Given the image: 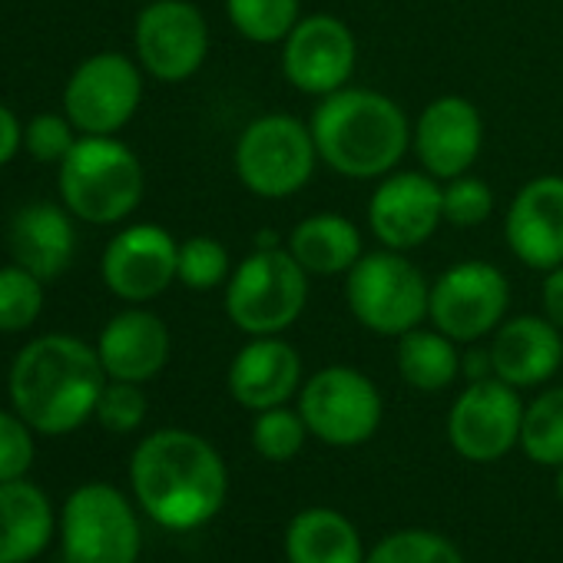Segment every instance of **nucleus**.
<instances>
[{
  "mask_svg": "<svg viewBox=\"0 0 563 563\" xmlns=\"http://www.w3.org/2000/svg\"><path fill=\"white\" fill-rule=\"evenodd\" d=\"M289 563H365V543L358 527L332 507L299 510L286 527Z\"/></svg>",
  "mask_w": 563,
  "mask_h": 563,
  "instance_id": "23",
  "label": "nucleus"
},
{
  "mask_svg": "<svg viewBox=\"0 0 563 563\" xmlns=\"http://www.w3.org/2000/svg\"><path fill=\"white\" fill-rule=\"evenodd\" d=\"M309 428L306 418L299 411H292L289 405H278L268 411H255L252 421V448L258 457L265 461H292L302 448H306Z\"/></svg>",
  "mask_w": 563,
  "mask_h": 563,
  "instance_id": "29",
  "label": "nucleus"
},
{
  "mask_svg": "<svg viewBox=\"0 0 563 563\" xmlns=\"http://www.w3.org/2000/svg\"><path fill=\"white\" fill-rule=\"evenodd\" d=\"M309 302V272L299 258L275 242H262L252 255L232 265L225 282V316L229 322L258 339L282 335L292 329Z\"/></svg>",
  "mask_w": 563,
  "mask_h": 563,
  "instance_id": "4",
  "label": "nucleus"
},
{
  "mask_svg": "<svg viewBox=\"0 0 563 563\" xmlns=\"http://www.w3.org/2000/svg\"><path fill=\"white\" fill-rule=\"evenodd\" d=\"M461 375L467 382H481L494 375V362H490V349H471L467 355H461Z\"/></svg>",
  "mask_w": 563,
  "mask_h": 563,
  "instance_id": "39",
  "label": "nucleus"
},
{
  "mask_svg": "<svg viewBox=\"0 0 563 563\" xmlns=\"http://www.w3.org/2000/svg\"><path fill=\"white\" fill-rule=\"evenodd\" d=\"M444 222L441 179L431 173H388L368 199V225L385 249H418Z\"/></svg>",
  "mask_w": 563,
  "mask_h": 563,
  "instance_id": "16",
  "label": "nucleus"
},
{
  "mask_svg": "<svg viewBox=\"0 0 563 563\" xmlns=\"http://www.w3.org/2000/svg\"><path fill=\"white\" fill-rule=\"evenodd\" d=\"M365 563H464L454 540L434 530H398L375 543Z\"/></svg>",
  "mask_w": 563,
  "mask_h": 563,
  "instance_id": "31",
  "label": "nucleus"
},
{
  "mask_svg": "<svg viewBox=\"0 0 563 563\" xmlns=\"http://www.w3.org/2000/svg\"><path fill=\"white\" fill-rule=\"evenodd\" d=\"M229 24L252 44H282L302 21V0H225Z\"/></svg>",
  "mask_w": 563,
  "mask_h": 563,
  "instance_id": "28",
  "label": "nucleus"
},
{
  "mask_svg": "<svg viewBox=\"0 0 563 563\" xmlns=\"http://www.w3.org/2000/svg\"><path fill=\"white\" fill-rule=\"evenodd\" d=\"M507 309L510 282L490 262H457L431 282L428 319L457 345H474L484 335H494Z\"/></svg>",
  "mask_w": 563,
  "mask_h": 563,
  "instance_id": "9",
  "label": "nucleus"
},
{
  "mask_svg": "<svg viewBox=\"0 0 563 563\" xmlns=\"http://www.w3.org/2000/svg\"><path fill=\"white\" fill-rule=\"evenodd\" d=\"M57 183L64 206L97 225L123 222L143 199V166L113 136H80L64 156Z\"/></svg>",
  "mask_w": 563,
  "mask_h": 563,
  "instance_id": "5",
  "label": "nucleus"
},
{
  "mask_svg": "<svg viewBox=\"0 0 563 563\" xmlns=\"http://www.w3.org/2000/svg\"><path fill=\"white\" fill-rule=\"evenodd\" d=\"M358 64V44L345 21L332 14L302 18L282 41V77L309 97H329L349 87Z\"/></svg>",
  "mask_w": 563,
  "mask_h": 563,
  "instance_id": "14",
  "label": "nucleus"
},
{
  "mask_svg": "<svg viewBox=\"0 0 563 563\" xmlns=\"http://www.w3.org/2000/svg\"><path fill=\"white\" fill-rule=\"evenodd\" d=\"M130 481L140 507L176 533L209 523L229 494L222 454L183 428H163L140 441L130 461Z\"/></svg>",
  "mask_w": 563,
  "mask_h": 563,
  "instance_id": "1",
  "label": "nucleus"
},
{
  "mask_svg": "<svg viewBox=\"0 0 563 563\" xmlns=\"http://www.w3.org/2000/svg\"><path fill=\"white\" fill-rule=\"evenodd\" d=\"M140 520L130 500L110 484H84L64 507L67 563H136Z\"/></svg>",
  "mask_w": 563,
  "mask_h": 563,
  "instance_id": "10",
  "label": "nucleus"
},
{
  "mask_svg": "<svg viewBox=\"0 0 563 563\" xmlns=\"http://www.w3.org/2000/svg\"><path fill=\"white\" fill-rule=\"evenodd\" d=\"M232 275V258L225 245L212 235H192L179 242V258H176V278L186 289L209 292Z\"/></svg>",
  "mask_w": 563,
  "mask_h": 563,
  "instance_id": "32",
  "label": "nucleus"
},
{
  "mask_svg": "<svg viewBox=\"0 0 563 563\" xmlns=\"http://www.w3.org/2000/svg\"><path fill=\"white\" fill-rule=\"evenodd\" d=\"M97 355L107 378L143 385L169 362V329L146 309H126L103 325Z\"/></svg>",
  "mask_w": 563,
  "mask_h": 563,
  "instance_id": "21",
  "label": "nucleus"
},
{
  "mask_svg": "<svg viewBox=\"0 0 563 563\" xmlns=\"http://www.w3.org/2000/svg\"><path fill=\"white\" fill-rule=\"evenodd\" d=\"M143 100V74L123 54H97L87 57L67 90H64V113L84 136H113L123 130Z\"/></svg>",
  "mask_w": 563,
  "mask_h": 563,
  "instance_id": "11",
  "label": "nucleus"
},
{
  "mask_svg": "<svg viewBox=\"0 0 563 563\" xmlns=\"http://www.w3.org/2000/svg\"><path fill=\"white\" fill-rule=\"evenodd\" d=\"M286 249L299 258V265L309 275H345L365 252H362V232L352 219L339 212H316L306 216L292 232Z\"/></svg>",
  "mask_w": 563,
  "mask_h": 563,
  "instance_id": "25",
  "label": "nucleus"
},
{
  "mask_svg": "<svg viewBox=\"0 0 563 563\" xmlns=\"http://www.w3.org/2000/svg\"><path fill=\"white\" fill-rule=\"evenodd\" d=\"M70 209L54 206V202H31L24 206L8 229L11 239V252L18 258V265H24L27 272H34L37 278L51 282L57 275L67 272V265L74 262V249H77V232L70 222Z\"/></svg>",
  "mask_w": 563,
  "mask_h": 563,
  "instance_id": "22",
  "label": "nucleus"
},
{
  "mask_svg": "<svg viewBox=\"0 0 563 563\" xmlns=\"http://www.w3.org/2000/svg\"><path fill=\"white\" fill-rule=\"evenodd\" d=\"M179 242L153 222L126 225L103 252V282L123 302H153L176 282Z\"/></svg>",
  "mask_w": 563,
  "mask_h": 563,
  "instance_id": "15",
  "label": "nucleus"
},
{
  "mask_svg": "<svg viewBox=\"0 0 563 563\" xmlns=\"http://www.w3.org/2000/svg\"><path fill=\"white\" fill-rule=\"evenodd\" d=\"M44 312V278L24 265L0 268V332H24Z\"/></svg>",
  "mask_w": 563,
  "mask_h": 563,
  "instance_id": "30",
  "label": "nucleus"
},
{
  "mask_svg": "<svg viewBox=\"0 0 563 563\" xmlns=\"http://www.w3.org/2000/svg\"><path fill=\"white\" fill-rule=\"evenodd\" d=\"M74 123L60 113H41L24 126V150L41 159V163H64V156L74 150L77 136H74Z\"/></svg>",
  "mask_w": 563,
  "mask_h": 563,
  "instance_id": "35",
  "label": "nucleus"
},
{
  "mask_svg": "<svg viewBox=\"0 0 563 563\" xmlns=\"http://www.w3.org/2000/svg\"><path fill=\"white\" fill-rule=\"evenodd\" d=\"M540 296H543V316L563 332V265L543 272V289H540Z\"/></svg>",
  "mask_w": 563,
  "mask_h": 563,
  "instance_id": "37",
  "label": "nucleus"
},
{
  "mask_svg": "<svg viewBox=\"0 0 563 563\" xmlns=\"http://www.w3.org/2000/svg\"><path fill=\"white\" fill-rule=\"evenodd\" d=\"M146 418V395L133 382H107L100 401H97V421L113 434H130Z\"/></svg>",
  "mask_w": 563,
  "mask_h": 563,
  "instance_id": "34",
  "label": "nucleus"
},
{
  "mask_svg": "<svg viewBox=\"0 0 563 563\" xmlns=\"http://www.w3.org/2000/svg\"><path fill=\"white\" fill-rule=\"evenodd\" d=\"M560 474H556V497H560V504H563V467H556Z\"/></svg>",
  "mask_w": 563,
  "mask_h": 563,
  "instance_id": "40",
  "label": "nucleus"
},
{
  "mask_svg": "<svg viewBox=\"0 0 563 563\" xmlns=\"http://www.w3.org/2000/svg\"><path fill=\"white\" fill-rule=\"evenodd\" d=\"M345 299L358 325L401 339L428 319L431 286L405 252L382 245L345 272Z\"/></svg>",
  "mask_w": 563,
  "mask_h": 563,
  "instance_id": "6",
  "label": "nucleus"
},
{
  "mask_svg": "<svg viewBox=\"0 0 563 563\" xmlns=\"http://www.w3.org/2000/svg\"><path fill=\"white\" fill-rule=\"evenodd\" d=\"M302 391V358L278 335H258L229 365V395L249 411L289 405Z\"/></svg>",
  "mask_w": 563,
  "mask_h": 563,
  "instance_id": "19",
  "label": "nucleus"
},
{
  "mask_svg": "<svg viewBox=\"0 0 563 563\" xmlns=\"http://www.w3.org/2000/svg\"><path fill=\"white\" fill-rule=\"evenodd\" d=\"M504 235L527 268L550 272L563 265V176L523 183L507 209Z\"/></svg>",
  "mask_w": 563,
  "mask_h": 563,
  "instance_id": "18",
  "label": "nucleus"
},
{
  "mask_svg": "<svg viewBox=\"0 0 563 563\" xmlns=\"http://www.w3.org/2000/svg\"><path fill=\"white\" fill-rule=\"evenodd\" d=\"M444 196V222L471 229L494 216V189L477 176H454L441 186Z\"/></svg>",
  "mask_w": 563,
  "mask_h": 563,
  "instance_id": "33",
  "label": "nucleus"
},
{
  "mask_svg": "<svg viewBox=\"0 0 563 563\" xmlns=\"http://www.w3.org/2000/svg\"><path fill=\"white\" fill-rule=\"evenodd\" d=\"M411 146L434 179L448 183L464 176L484 146V120L481 110L467 97H438L431 100L411 130Z\"/></svg>",
  "mask_w": 563,
  "mask_h": 563,
  "instance_id": "17",
  "label": "nucleus"
},
{
  "mask_svg": "<svg viewBox=\"0 0 563 563\" xmlns=\"http://www.w3.org/2000/svg\"><path fill=\"white\" fill-rule=\"evenodd\" d=\"M34 464L31 424L21 415L0 411V484L21 481Z\"/></svg>",
  "mask_w": 563,
  "mask_h": 563,
  "instance_id": "36",
  "label": "nucleus"
},
{
  "mask_svg": "<svg viewBox=\"0 0 563 563\" xmlns=\"http://www.w3.org/2000/svg\"><path fill=\"white\" fill-rule=\"evenodd\" d=\"M398 372L418 391H444L461 375L457 342L438 329H411L398 339Z\"/></svg>",
  "mask_w": 563,
  "mask_h": 563,
  "instance_id": "26",
  "label": "nucleus"
},
{
  "mask_svg": "<svg viewBox=\"0 0 563 563\" xmlns=\"http://www.w3.org/2000/svg\"><path fill=\"white\" fill-rule=\"evenodd\" d=\"M382 395L368 375L349 365H329L302 382L299 415L309 434L329 448H358L382 428Z\"/></svg>",
  "mask_w": 563,
  "mask_h": 563,
  "instance_id": "8",
  "label": "nucleus"
},
{
  "mask_svg": "<svg viewBox=\"0 0 563 563\" xmlns=\"http://www.w3.org/2000/svg\"><path fill=\"white\" fill-rule=\"evenodd\" d=\"M140 67L163 80H189L209 54V24L189 0H153L136 18L133 31Z\"/></svg>",
  "mask_w": 563,
  "mask_h": 563,
  "instance_id": "13",
  "label": "nucleus"
},
{
  "mask_svg": "<svg viewBox=\"0 0 563 563\" xmlns=\"http://www.w3.org/2000/svg\"><path fill=\"white\" fill-rule=\"evenodd\" d=\"M11 401L14 411L41 434L77 431L107 388V372L87 342L74 335L34 339L11 368Z\"/></svg>",
  "mask_w": 563,
  "mask_h": 563,
  "instance_id": "2",
  "label": "nucleus"
},
{
  "mask_svg": "<svg viewBox=\"0 0 563 563\" xmlns=\"http://www.w3.org/2000/svg\"><path fill=\"white\" fill-rule=\"evenodd\" d=\"M232 163L252 196L289 199L306 189L322 159L309 123L289 113H265L239 133Z\"/></svg>",
  "mask_w": 563,
  "mask_h": 563,
  "instance_id": "7",
  "label": "nucleus"
},
{
  "mask_svg": "<svg viewBox=\"0 0 563 563\" xmlns=\"http://www.w3.org/2000/svg\"><path fill=\"white\" fill-rule=\"evenodd\" d=\"M54 533V510L41 487L21 481L0 484V563L34 560Z\"/></svg>",
  "mask_w": 563,
  "mask_h": 563,
  "instance_id": "24",
  "label": "nucleus"
},
{
  "mask_svg": "<svg viewBox=\"0 0 563 563\" xmlns=\"http://www.w3.org/2000/svg\"><path fill=\"white\" fill-rule=\"evenodd\" d=\"M523 401L514 385L497 375L467 382L448 415L451 448L474 464H490L520 444Z\"/></svg>",
  "mask_w": 563,
  "mask_h": 563,
  "instance_id": "12",
  "label": "nucleus"
},
{
  "mask_svg": "<svg viewBox=\"0 0 563 563\" xmlns=\"http://www.w3.org/2000/svg\"><path fill=\"white\" fill-rule=\"evenodd\" d=\"M494 375L514 388H537L563 365V332L543 316H517L497 325L490 342Z\"/></svg>",
  "mask_w": 563,
  "mask_h": 563,
  "instance_id": "20",
  "label": "nucleus"
},
{
  "mask_svg": "<svg viewBox=\"0 0 563 563\" xmlns=\"http://www.w3.org/2000/svg\"><path fill=\"white\" fill-rule=\"evenodd\" d=\"M312 136L319 159L349 179H382L398 169L411 146V126L405 110L365 87H342L316 107Z\"/></svg>",
  "mask_w": 563,
  "mask_h": 563,
  "instance_id": "3",
  "label": "nucleus"
},
{
  "mask_svg": "<svg viewBox=\"0 0 563 563\" xmlns=\"http://www.w3.org/2000/svg\"><path fill=\"white\" fill-rule=\"evenodd\" d=\"M517 448L540 467H563V385L523 405Z\"/></svg>",
  "mask_w": 563,
  "mask_h": 563,
  "instance_id": "27",
  "label": "nucleus"
},
{
  "mask_svg": "<svg viewBox=\"0 0 563 563\" xmlns=\"http://www.w3.org/2000/svg\"><path fill=\"white\" fill-rule=\"evenodd\" d=\"M21 146H24V126L14 117V110H8L4 103H0V169L18 156Z\"/></svg>",
  "mask_w": 563,
  "mask_h": 563,
  "instance_id": "38",
  "label": "nucleus"
}]
</instances>
